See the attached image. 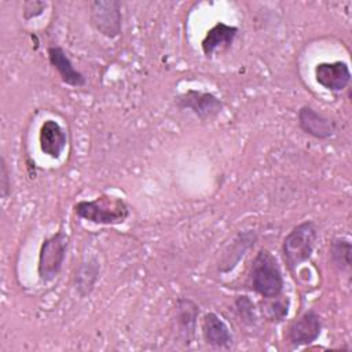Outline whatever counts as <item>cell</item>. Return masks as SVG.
I'll return each instance as SVG.
<instances>
[{
	"label": "cell",
	"instance_id": "6da1fadb",
	"mask_svg": "<svg viewBox=\"0 0 352 352\" xmlns=\"http://www.w3.org/2000/svg\"><path fill=\"white\" fill-rule=\"evenodd\" d=\"M77 217L100 226L122 224L131 214L128 204L117 195L100 194L94 199H81L73 205Z\"/></svg>",
	"mask_w": 352,
	"mask_h": 352
},
{
	"label": "cell",
	"instance_id": "7a4b0ae2",
	"mask_svg": "<svg viewBox=\"0 0 352 352\" xmlns=\"http://www.w3.org/2000/svg\"><path fill=\"white\" fill-rule=\"evenodd\" d=\"M319 230L314 220H304L294 226L282 243V257L293 278L301 264L307 263L316 246Z\"/></svg>",
	"mask_w": 352,
	"mask_h": 352
},
{
	"label": "cell",
	"instance_id": "3957f363",
	"mask_svg": "<svg viewBox=\"0 0 352 352\" xmlns=\"http://www.w3.org/2000/svg\"><path fill=\"white\" fill-rule=\"evenodd\" d=\"M250 289L263 298L282 296L285 279L276 257L268 249H260L249 271Z\"/></svg>",
	"mask_w": 352,
	"mask_h": 352
},
{
	"label": "cell",
	"instance_id": "277c9868",
	"mask_svg": "<svg viewBox=\"0 0 352 352\" xmlns=\"http://www.w3.org/2000/svg\"><path fill=\"white\" fill-rule=\"evenodd\" d=\"M69 248V235L58 230L45 238L38 250L37 275L43 283L52 282L62 271Z\"/></svg>",
	"mask_w": 352,
	"mask_h": 352
},
{
	"label": "cell",
	"instance_id": "5b68a950",
	"mask_svg": "<svg viewBox=\"0 0 352 352\" xmlns=\"http://www.w3.org/2000/svg\"><path fill=\"white\" fill-rule=\"evenodd\" d=\"M121 3L116 0H95L89 3L91 25L102 36L116 38L121 34Z\"/></svg>",
	"mask_w": 352,
	"mask_h": 352
},
{
	"label": "cell",
	"instance_id": "8992f818",
	"mask_svg": "<svg viewBox=\"0 0 352 352\" xmlns=\"http://www.w3.org/2000/svg\"><path fill=\"white\" fill-rule=\"evenodd\" d=\"M175 104L180 110L191 111L201 121H208L216 118L223 107V100L212 92L188 89L175 98Z\"/></svg>",
	"mask_w": 352,
	"mask_h": 352
},
{
	"label": "cell",
	"instance_id": "52a82bcc",
	"mask_svg": "<svg viewBox=\"0 0 352 352\" xmlns=\"http://www.w3.org/2000/svg\"><path fill=\"white\" fill-rule=\"evenodd\" d=\"M322 329L323 322L320 315L315 309H308L289 324L286 338L287 342L294 348L305 346L319 338Z\"/></svg>",
	"mask_w": 352,
	"mask_h": 352
},
{
	"label": "cell",
	"instance_id": "ba28073f",
	"mask_svg": "<svg viewBox=\"0 0 352 352\" xmlns=\"http://www.w3.org/2000/svg\"><path fill=\"white\" fill-rule=\"evenodd\" d=\"M297 122L305 135L318 140H327L337 132V122L309 104H304L298 109Z\"/></svg>",
	"mask_w": 352,
	"mask_h": 352
},
{
	"label": "cell",
	"instance_id": "9c48e42d",
	"mask_svg": "<svg viewBox=\"0 0 352 352\" xmlns=\"http://www.w3.org/2000/svg\"><path fill=\"white\" fill-rule=\"evenodd\" d=\"M315 80L330 92H341L351 82L349 65L344 60L319 62L314 69Z\"/></svg>",
	"mask_w": 352,
	"mask_h": 352
},
{
	"label": "cell",
	"instance_id": "30bf717a",
	"mask_svg": "<svg viewBox=\"0 0 352 352\" xmlns=\"http://www.w3.org/2000/svg\"><path fill=\"white\" fill-rule=\"evenodd\" d=\"M199 316L198 304L188 297H179L175 304V322L177 336L184 345H190L195 337Z\"/></svg>",
	"mask_w": 352,
	"mask_h": 352
},
{
	"label": "cell",
	"instance_id": "8fae6325",
	"mask_svg": "<svg viewBox=\"0 0 352 352\" xmlns=\"http://www.w3.org/2000/svg\"><path fill=\"white\" fill-rule=\"evenodd\" d=\"M67 144V133L55 120H45L38 131L40 151L52 160H59Z\"/></svg>",
	"mask_w": 352,
	"mask_h": 352
},
{
	"label": "cell",
	"instance_id": "7c38bea8",
	"mask_svg": "<svg viewBox=\"0 0 352 352\" xmlns=\"http://www.w3.org/2000/svg\"><path fill=\"white\" fill-rule=\"evenodd\" d=\"M47 56H48L50 65L56 70L63 84L73 88H80L87 84L85 76L74 67L72 59L69 58L67 52L62 47L59 45L48 47Z\"/></svg>",
	"mask_w": 352,
	"mask_h": 352
},
{
	"label": "cell",
	"instance_id": "4fadbf2b",
	"mask_svg": "<svg viewBox=\"0 0 352 352\" xmlns=\"http://www.w3.org/2000/svg\"><path fill=\"white\" fill-rule=\"evenodd\" d=\"M204 341L214 349H230L234 342L232 333L228 324L214 312H206L202 318Z\"/></svg>",
	"mask_w": 352,
	"mask_h": 352
},
{
	"label": "cell",
	"instance_id": "5bb4252c",
	"mask_svg": "<svg viewBox=\"0 0 352 352\" xmlns=\"http://www.w3.org/2000/svg\"><path fill=\"white\" fill-rule=\"evenodd\" d=\"M239 29L234 25L216 22L204 36L201 41L202 52L206 58H212L217 50H227L234 43Z\"/></svg>",
	"mask_w": 352,
	"mask_h": 352
},
{
	"label": "cell",
	"instance_id": "9a60e30c",
	"mask_svg": "<svg viewBox=\"0 0 352 352\" xmlns=\"http://www.w3.org/2000/svg\"><path fill=\"white\" fill-rule=\"evenodd\" d=\"M100 265L99 261L94 257L87 258L80 264V268L76 274V292L80 297H87L92 293L98 279H99Z\"/></svg>",
	"mask_w": 352,
	"mask_h": 352
},
{
	"label": "cell",
	"instance_id": "2e32d148",
	"mask_svg": "<svg viewBox=\"0 0 352 352\" xmlns=\"http://www.w3.org/2000/svg\"><path fill=\"white\" fill-rule=\"evenodd\" d=\"M351 253L352 245L351 241L345 236H337L331 241L329 254L334 267L342 272H348L351 270Z\"/></svg>",
	"mask_w": 352,
	"mask_h": 352
},
{
	"label": "cell",
	"instance_id": "e0dca14e",
	"mask_svg": "<svg viewBox=\"0 0 352 352\" xmlns=\"http://www.w3.org/2000/svg\"><path fill=\"white\" fill-rule=\"evenodd\" d=\"M263 314L270 322H282L289 314V298H280V296L274 298H264Z\"/></svg>",
	"mask_w": 352,
	"mask_h": 352
},
{
	"label": "cell",
	"instance_id": "ac0fdd59",
	"mask_svg": "<svg viewBox=\"0 0 352 352\" xmlns=\"http://www.w3.org/2000/svg\"><path fill=\"white\" fill-rule=\"evenodd\" d=\"M234 305L242 323H245L246 326H254L257 323L254 302L248 296H238L234 301Z\"/></svg>",
	"mask_w": 352,
	"mask_h": 352
},
{
	"label": "cell",
	"instance_id": "d6986e66",
	"mask_svg": "<svg viewBox=\"0 0 352 352\" xmlns=\"http://www.w3.org/2000/svg\"><path fill=\"white\" fill-rule=\"evenodd\" d=\"M48 3L43 1V0H26L22 4V18L29 22L40 15H43V12L45 11Z\"/></svg>",
	"mask_w": 352,
	"mask_h": 352
},
{
	"label": "cell",
	"instance_id": "ffe728a7",
	"mask_svg": "<svg viewBox=\"0 0 352 352\" xmlns=\"http://www.w3.org/2000/svg\"><path fill=\"white\" fill-rule=\"evenodd\" d=\"M0 191L3 199H7L11 194V172L4 157L0 160Z\"/></svg>",
	"mask_w": 352,
	"mask_h": 352
}]
</instances>
